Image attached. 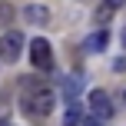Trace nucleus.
<instances>
[{"mask_svg":"<svg viewBox=\"0 0 126 126\" xmlns=\"http://www.w3.org/2000/svg\"><path fill=\"white\" fill-rule=\"evenodd\" d=\"M103 47H106V33H93V37H90V43H86V50H93V53H100L103 50Z\"/></svg>","mask_w":126,"mask_h":126,"instance_id":"6e6552de","label":"nucleus"},{"mask_svg":"<svg viewBox=\"0 0 126 126\" xmlns=\"http://www.w3.org/2000/svg\"><path fill=\"white\" fill-rule=\"evenodd\" d=\"M123 43H126V30H123Z\"/></svg>","mask_w":126,"mask_h":126,"instance_id":"4468645a","label":"nucleus"},{"mask_svg":"<svg viewBox=\"0 0 126 126\" xmlns=\"http://www.w3.org/2000/svg\"><path fill=\"white\" fill-rule=\"evenodd\" d=\"M20 50H23V33H17V30H7L3 37H0V60L13 63V60L20 57Z\"/></svg>","mask_w":126,"mask_h":126,"instance_id":"7ed1b4c3","label":"nucleus"},{"mask_svg":"<svg viewBox=\"0 0 126 126\" xmlns=\"http://www.w3.org/2000/svg\"><path fill=\"white\" fill-rule=\"evenodd\" d=\"M23 86V100H20V106H23V113L27 116H37V120H43V116H50L53 113V103H57V96H53V90L50 86H43V83H37V80H23L20 83Z\"/></svg>","mask_w":126,"mask_h":126,"instance_id":"f257e3e1","label":"nucleus"},{"mask_svg":"<svg viewBox=\"0 0 126 126\" xmlns=\"http://www.w3.org/2000/svg\"><path fill=\"white\" fill-rule=\"evenodd\" d=\"M106 3H113V7H123V3H126V0H106Z\"/></svg>","mask_w":126,"mask_h":126,"instance_id":"f8f14e48","label":"nucleus"},{"mask_svg":"<svg viewBox=\"0 0 126 126\" xmlns=\"http://www.w3.org/2000/svg\"><path fill=\"white\" fill-rule=\"evenodd\" d=\"M63 126H83V110L76 106V103H70L66 116H63Z\"/></svg>","mask_w":126,"mask_h":126,"instance_id":"0eeeda50","label":"nucleus"},{"mask_svg":"<svg viewBox=\"0 0 126 126\" xmlns=\"http://www.w3.org/2000/svg\"><path fill=\"white\" fill-rule=\"evenodd\" d=\"M0 126H10V123H7V120H0Z\"/></svg>","mask_w":126,"mask_h":126,"instance_id":"ddd939ff","label":"nucleus"},{"mask_svg":"<svg viewBox=\"0 0 126 126\" xmlns=\"http://www.w3.org/2000/svg\"><path fill=\"white\" fill-rule=\"evenodd\" d=\"M23 17L30 20V23H37V27L50 23V13H47V7H43V3H33V7H27V10H23Z\"/></svg>","mask_w":126,"mask_h":126,"instance_id":"423d86ee","label":"nucleus"},{"mask_svg":"<svg viewBox=\"0 0 126 126\" xmlns=\"http://www.w3.org/2000/svg\"><path fill=\"white\" fill-rule=\"evenodd\" d=\"M83 126H103V120H100V116H93V113H90L86 120H83Z\"/></svg>","mask_w":126,"mask_h":126,"instance_id":"9d476101","label":"nucleus"},{"mask_svg":"<svg viewBox=\"0 0 126 126\" xmlns=\"http://www.w3.org/2000/svg\"><path fill=\"white\" fill-rule=\"evenodd\" d=\"M123 100H126V93H123Z\"/></svg>","mask_w":126,"mask_h":126,"instance_id":"2eb2a0df","label":"nucleus"},{"mask_svg":"<svg viewBox=\"0 0 126 126\" xmlns=\"http://www.w3.org/2000/svg\"><path fill=\"white\" fill-rule=\"evenodd\" d=\"M90 113L100 116V120H110L113 116V100H110L106 90H93L90 93Z\"/></svg>","mask_w":126,"mask_h":126,"instance_id":"20e7f679","label":"nucleus"},{"mask_svg":"<svg viewBox=\"0 0 126 126\" xmlns=\"http://www.w3.org/2000/svg\"><path fill=\"white\" fill-rule=\"evenodd\" d=\"M113 63H116V70H120V73L126 70V57H120V60H113Z\"/></svg>","mask_w":126,"mask_h":126,"instance_id":"9b49d317","label":"nucleus"},{"mask_svg":"<svg viewBox=\"0 0 126 126\" xmlns=\"http://www.w3.org/2000/svg\"><path fill=\"white\" fill-rule=\"evenodd\" d=\"M10 20H13V7L10 3H0V27H7Z\"/></svg>","mask_w":126,"mask_h":126,"instance_id":"1a4fd4ad","label":"nucleus"},{"mask_svg":"<svg viewBox=\"0 0 126 126\" xmlns=\"http://www.w3.org/2000/svg\"><path fill=\"white\" fill-rule=\"evenodd\" d=\"M30 63L37 70H53V50H50V43H47L43 37H33V43H30Z\"/></svg>","mask_w":126,"mask_h":126,"instance_id":"f03ea898","label":"nucleus"},{"mask_svg":"<svg viewBox=\"0 0 126 126\" xmlns=\"http://www.w3.org/2000/svg\"><path fill=\"white\" fill-rule=\"evenodd\" d=\"M80 86H83L80 76H63V80H60V96L73 103V100H76V93H80Z\"/></svg>","mask_w":126,"mask_h":126,"instance_id":"39448f33","label":"nucleus"}]
</instances>
